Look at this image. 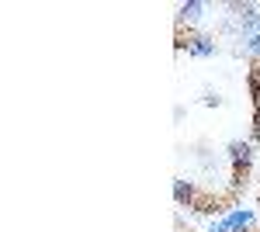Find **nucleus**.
Wrapping results in <instances>:
<instances>
[{"label": "nucleus", "instance_id": "nucleus-3", "mask_svg": "<svg viewBox=\"0 0 260 232\" xmlns=\"http://www.w3.org/2000/svg\"><path fill=\"white\" fill-rule=\"evenodd\" d=\"M180 49H187V56H194V59H212L215 52H219L215 39H208V35H198V31H191L187 39L180 42Z\"/></svg>", "mask_w": 260, "mask_h": 232}, {"label": "nucleus", "instance_id": "nucleus-4", "mask_svg": "<svg viewBox=\"0 0 260 232\" xmlns=\"http://www.w3.org/2000/svg\"><path fill=\"white\" fill-rule=\"evenodd\" d=\"M208 11V4H201V0H191V4H180L177 11V21L180 24H194V21H201V14Z\"/></svg>", "mask_w": 260, "mask_h": 232}, {"label": "nucleus", "instance_id": "nucleus-1", "mask_svg": "<svg viewBox=\"0 0 260 232\" xmlns=\"http://www.w3.org/2000/svg\"><path fill=\"white\" fill-rule=\"evenodd\" d=\"M233 11H236V28H240L243 39L260 35V7H253V4H233Z\"/></svg>", "mask_w": 260, "mask_h": 232}, {"label": "nucleus", "instance_id": "nucleus-6", "mask_svg": "<svg viewBox=\"0 0 260 232\" xmlns=\"http://www.w3.org/2000/svg\"><path fill=\"white\" fill-rule=\"evenodd\" d=\"M243 52L253 59V62H260V35H253V39H243Z\"/></svg>", "mask_w": 260, "mask_h": 232}, {"label": "nucleus", "instance_id": "nucleus-2", "mask_svg": "<svg viewBox=\"0 0 260 232\" xmlns=\"http://www.w3.org/2000/svg\"><path fill=\"white\" fill-rule=\"evenodd\" d=\"M229 163H233L236 177L246 174L250 163H253V139H236V142H229Z\"/></svg>", "mask_w": 260, "mask_h": 232}, {"label": "nucleus", "instance_id": "nucleus-5", "mask_svg": "<svg viewBox=\"0 0 260 232\" xmlns=\"http://www.w3.org/2000/svg\"><path fill=\"white\" fill-rule=\"evenodd\" d=\"M174 197H177V205H194L198 201V191L187 180H174Z\"/></svg>", "mask_w": 260, "mask_h": 232}]
</instances>
